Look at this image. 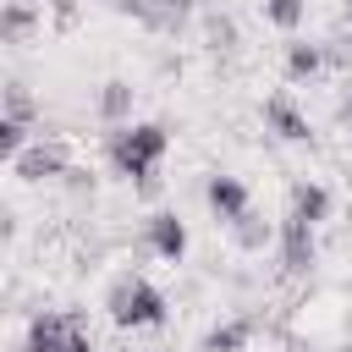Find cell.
Segmentation results:
<instances>
[{
	"label": "cell",
	"instance_id": "1",
	"mask_svg": "<svg viewBox=\"0 0 352 352\" xmlns=\"http://www.w3.org/2000/svg\"><path fill=\"white\" fill-rule=\"evenodd\" d=\"M110 302H116V319H121V324H154V319H160V297H154L143 280L121 286Z\"/></svg>",
	"mask_w": 352,
	"mask_h": 352
},
{
	"label": "cell",
	"instance_id": "2",
	"mask_svg": "<svg viewBox=\"0 0 352 352\" xmlns=\"http://www.w3.org/2000/svg\"><path fill=\"white\" fill-rule=\"evenodd\" d=\"M160 148H165L160 126H138V132H121V138H116V160H121L126 170H143V165H148Z\"/></svg>",
	"mask_w": 352,
	"mask_h": 352
},
{
	"label": "cell",
	"instance_id": "3",
	"mask_svg": "<svg viewBox=\"0 0 352 352\" xmlns=\"http://www.w3.org/2000/svg\"><path fill=\"white\" fill-rule=\"evenodd\" d=\"M28 352H88V341L77 336V330H66L60 319H44L38 330H33V346Z\"/></svg>",
	"mask_w": 352,
	"mask_h": 352
},
{
	"label": "cell",
	"instance_id": "4",
	"mask_svg": "<svg viewBox=\"0 0 352 352\" xmlns=\"http://www.w3.org/2000/svg\"><path fill=\"white\" fill-rule=\"evenodd\" d=\"M154 242H160L165 253H182V226H176L170 214H160V226H154Z\"/></svg>",
	"mask_w": 352,
	"mask_h": 352
}]
</instances>
